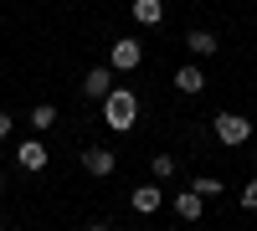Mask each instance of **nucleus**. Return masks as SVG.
Wrapping results in <instances>:
<instances>
[{
  "instance_id": "obj_9",
  "label": "nucleus",
  "mask_w": 257,
  "mask_h": 231,
  "mask_svg": "<svg viewBox=\"0 0 257 231\" xmlns=\"http://www.w3.org/2000/svg\"><path fill=\"white\" fill-rule=\"evenodd\" d=\"M128 16H134L139 26H160V21H165V0H134Z\"/></svg>"
},
{
  "instance_id": "obj_17",
  "label": "nucleus",
  "mask_w": 257,
  "mask_h": 231,
  "mask_svg": "<svg viewBox=\"0 0 257 231\" xmlns=\"http://www.w3.org/2000/svg\"><path fill=\"white\" fill-rule=\"evenodd\" d=\"M88 231H108V226H103V221H93V226H88Z\"/></svg>"
},
{
  "instance_id": "obj_16",
  "label": "nucleus",
  "mask_w": 257,
  "mask_h": 231,
  "mask_svg": "<svg viewBox=\"0 0 257 231\" xmlns=\"http://www.w3.org/2000/svg\"><path fill=\"white\" fill-rule=\"evenodd\" d=\"M11 129H16V118H11L6 108H0V139H11Z\"/></svg>"
},
{
  "instance_id": "obj_12",
  "label": "nucleus",
  "mask_w": 257,
  "mask_h": 231,
  "mask_svg": "<svg viewBox=\"0 0 257 231\" xmlns=\"http://www.w3.org/2000/svg\"><path fill=\"white\" fill-rule=\"evenodd\" d=\"M26 123H31V129H36V134H47V129H52V123H57V108H52V103H36V108L26 113Z\"/></svg>"
},
{
  "instance_id": "obj_4",
  "label": "nucleus",
  "mask_w": 257,
  "mask_h": 231,
  "mask_svg": "<svg viewBox=\"0 0 257 231\" xmlns=\"http://www.w3.org/2000/svg\"><path fill=\"white\" fill-rule=\"evenodd\" d=\"M128 205H134L139 216H155L160 205H165V190H160L155 180H149V185H134V195H128Z\"/></svg>"
},
{
  "instance_id": "obj_15",
  "label": "nucleus",
  "mask_w": 257,
  "mask_h": 231,
  "mask_svg": "<svg viewBox=\"0 0 257 231\" xmlns=\"http://www.w3.org/2000/svg\"><path fill=\"white\" fill-rule=\"evenodd\" d=\"M242 211H257V180L242 185Z\"/></svg>"
},
{
  "instance_id": "obj_14",
  "label": "nucleus",
  "mask_w": 257,
  "mask_h": 231,
  "mask_svg": "<svg viewBox=\"0 0 257 231\" xmlns=\"http://www.w3.org/2000/svg\"><path fill=\"white\" fill-rule=\"evenodd\" d=\"M190 190H196L201 200H206V195H221V180H216V175H201L196 185H190Z\"/></svg>"
},
{
  "instance_id": "obj_1",
  "label": "nucleus",
  "mask_w": 257,
  "mask_h": 231,
  "mask_svg": "<svg viewBox=\"0 0 257 231\" xmlns=\"http://www.w3.org/2000/svg\"><path fill=\"white\" fill-rule=\"evenodd\" d=\"M103 123H108L113 134H128L139 123V98L128 93V88H113L108 98H103Z\"/></svg>"
},
{
  "instance_id": "obj_3",
  "label": "nucleus",
  "mask_w": 257,
  "mask_h": 231,
  "mask_svg": "<svg viewBox=\"0 0 257 231\" xmlns=\"http://www.w3.org/2000/svg\"><path fill=\"white\" fill-rule=\"evenodd\" d=\"M139 62H144V47H139L134 36H118L113 47H108V67H113V72H134Z\"/></svg>"
},
{
  "instance_id": "obj_8",
  "label": "nucleus",
  "mask_w": 257,
  "mask_h": 231,
  "mask_svg": "<svg viewBox=\"0 0 257 231\" xmlns=\"http://www.w3.org/2000/svg\"><path fill=\"white\" fill-rule=\"evenodd\" d=\"M113 164H118V154L113 149H88V154H82V170H88V175H113Z\"/></svg>"
},
{
  "instance_id": "obj_11",
  "label": "nucleus",
  "mask_w": 257,
  "mask_h": 231,
  "mask_svg": "<svg viewBox=\"0 0 257 231\" xmlns=\"http://www.w3.org/2000/svg\"><path fill=\"white\" fill-rule=\"evenodd\" d=\"M185 47H190V57H211V52L221 47V41L211 36V31H190V36H185Z\"/></svg>"
},
{
  "instance_id": "obj_6",
  "label": "nucleus",
  "mask_w": 257,
  "mask_h": 231,
  "mask_svg": "<svg viewBox=\"0 0 257 231\" xmlns=\"http://www.w3.org/2000/svg\"><path fill=\"white\" fill-rule=\"evenodd\" d=\"M82 93H88V98H108V93H113V67H88Z\"/></svg>"
},
{
  "instance_id": "obj_5",
  "label": "nucleus",
  "mask_w": 257,
  "mask_h": 231,
  "mask_svg": "<svg viewBox=\"0 0 257 231\" xmlns=\"http://www.w3.org/2000/svg\"><path fill=\"white\" fill-rule=\"evenodd\" d=\"M16 164H21V170H26V175L47 170V144H41V139H26V144H21V149H16Z\"/></svg>"
},
{
  "instance_id": "obj_10",
  "label": "nucleus",
  "mask_w": 257,
  "mask_h": 231,
  "mask_svg": "<svg viewBox=\"0 0 257 231\" xmlns=\"http://www.w3.org/2000/svg\"><path fill=\"white\" fill-rule=\"evenodd\" d=\"M201 211H206V200H201L196 190H180V195H175V216H180V221H201Z\"/></svg>"
},
{
  "instance_id": "obj_7",
  "label": "nucleus",
  "mask_w": 257,
  "mask_h": 231,
  "mask_svg": "<svg viewBox=\"0 0 257 231\" xmlns=\"http://www.w3.org/2000/svg\"><path fill=\"white\" fill-rule=\"evenodd\" d=\"M175 88H180V93H190V98L206 93V72H201V62H185V67L175 72Z\"/></svg>"
},
{
  "instance_id": "obj_18",
  "label": "nucleus",
  "mask_w": 257,
  "mask_h": 231,
  "mask_svg": "<svg viewBox=\"0 0 257 231\" xmlns=\"http://www.w3.org/2000/svg\"><path fill=\"white\" fill-rule=\"evenodd\" d=\"M0 190H6V175H0Z\"/></svg>"
},
{
  "instance_id": "obj_2",
  "label": "nucleus",
  "mask_w": 257,
  "mask_h": 231,
  "mask_svg": "<svg viewBox=\"0 0 257 231\" xmlns=\"http://www.w3.org/2000/svg\"><path fill=\"white\" fill-rule=\"evenodd\" d=\"M216 139L226 144V149L252 144V118H242V113H216Z\"/></svg>"
},
{
  "instance_id": "obj_13",
  "label": "nucleus",
  "mask_w": 257,
  "mask_h": 231,
  "mask_svg": "<svg viewBox=\"0 0 257 231\" xmlns=\"http://www.w3.org/2000/svg\"><path fill=\"white\" fill-rule=\"evenodd\" d=\"M149 175H155V185L170 180V175H175V159H170V154H155V159H149Z\"/></svg>"
}]
</instances>
